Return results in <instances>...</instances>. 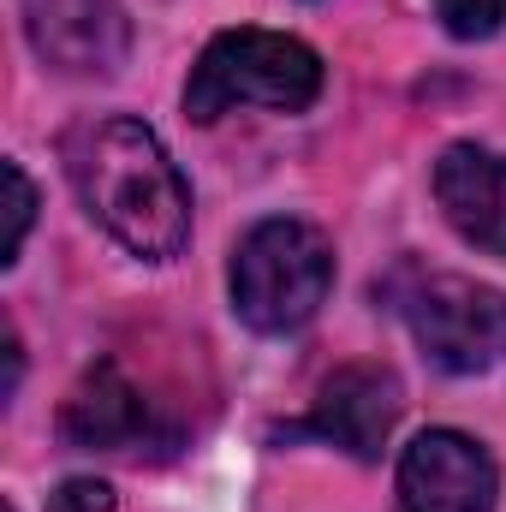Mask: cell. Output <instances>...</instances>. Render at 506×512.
<instances>
[{
	"mask_svg": "<svg viewBox=\"0 0 506 512\" xmlns=\"http://www.w3.org/2000/svg\"><path fill=\"white\" fill-rule=\"evenodd\" d=\"M501 471L483 441L459 429H423L399 453V512H495Z\"/></svg>",
	"mask_w": 506,
	"mask_h": 512,
	"instance_id": "cell-5",
	"label": "cell"
},
{
	"mask_svg": "<svg viewBox=\"0 0 506 512\" xmlns=\"http://www.w3.org/2000/svg\"><path fill=\"white\" fill-rule=\"evenodd\" d=\"M334 286V251L310 221H256L233 251V310L256 334L304 328Z\"/></svg>",
	"mask_w": 506,
	"mask_h": 512,
	"instance_id": "cell-4",
	"label": "cell"
},
{
	"mask_svg": "<svg viewBox=\"0 0 506 512\" xmlns=\"http://www.w3.org/2000/svg\"><path fill=\"white\" fill-rule=\"evenodd\" d=\"M435 203L447 227L483 256H506V155L453 143L435 161Z\"/></svg>",
	"mask_w": 506,
	"mask_h": 512,
	"instance_id": "cell-8",
	"label": "cell"
},
{
	"mask_svg": "<svg viewBox=\"0 0 506 512\" xmlns=\"http://www.w3.org/2000/svg\"><path fill=\"white\" fill-rule=\"evenodd\" d=\"M48 512H114V489L108 483H90V477H78V483H66Z\"/></svg>",
	"mask_w": 506,
	"mask_h": 512,
	"instance_id": "cell-12",
	"label": "cell"
},
{
	"mask_svg": "<svg viewBox=\"0 0 506 512\" xmlns=\"http://www.w3.org/2000/svg\"><path fill=\"white\" fill-rule=\"evenodd\" d=\"M60 435L72 447H84V453H131V447H149L155 441V411L126 382V370L114 358H102V364H90L78 376V387L66 393Z\"/></svg>",
	"mask_w": 506,
	"mask_h": 512,
	"instance_id": "cell-9",
	"label": "cell"
},
{
	"mask_svg": "<svg viewBox=\"0 0 506 512\" xmlns=\"http://www.w3.org/2000/svg\"><path fill=\"white\" fill-rule=\"evenodd\" d=\"M66 173L90 209L131 256L173 262L191 239V185L161 149V137L131 120V114H102L66 131L60 143Z\"/></svg>",
	"mask_w": 506,
	"mask_h": 512,
	"instance_id": "cell-1",
	"label": "cell"
},
{
	"mask_svg": "<svg viewBox=\"0 0 506 512\" xmlns=\"http://www.w3.org/2000/svg\"><path fill=\"white\" fill-rule=\"evenodd\" d=\"M24 36L42 66L72 78L120 72L131 48V24L120 0H24Z\"/></svg>",
	"mask_w": 506,
	"mask_h": 512,
	"instance_id": "cell-6",
	"label": "cell"
},
{
	"mask_svg": "<svg viewBox=\"0 0 506 512\" xmlns=\"http://www.w3.org/2000/svg\"><path fill=\"white\" fill-rule=\"evenodd\" d=\"M399 411H405V393H399V376L387 364H346L322 382L298 435H316L352 459H381Z\"/></svg>",
	"mask_w": 506,
	"mask_h": 512,
	"instance_id": "cell-7",
	"label": "cell"
},
{
	"mask_svg": "<svg viewBox=\"0 0 506 512\" xmlns=\"http://www.w3.org/2000/svg\"><path fill=\"white\" fill-rule=\"evenodd\" d=\"M322 96V54L280 30H221L185 84V114L215 126L233 108L304 114Z\"/></svg>",
	"mask_w": 506,
	"mask_h": 512,
	"instance_id": "cell-2",
	"label": "cell"
},
{
	"mask_svg": "<svg viewBox=\"0 0 506 512\" xmlns=\"http://www.w3.org/2000/svg\"><path fill=\"white\" fill-rule=\"evenodd\" d=\"M0 173H6V245H0V262H18L24 233H30V221H36V185L24 179L18 161H6Z\"/></svg>",
	"mask_w": 506,
	"mask_h": 512,
	"instance_id": "cell-10",
	"label": "cell"
},
{
	"mask_svg": "<svg viewBox=\"0 0 506 512\" xmlns=\"http://www.w3.org/2000/svg\"><path fill=\"white\" fill-rule=\"evenodd\" d=\"M387 298L435 370L483 376L506 364V292L447 268H399L387 280Z\"/></svg>",
	"mask_w": 506,
	"mask_h": 512,
	"instance_id": "cell-3",
	"label": "cell"
},
{
	"mask_svg": "<svg viewBox=\"0 0 506 512\" xmlns=\"http://www.w3.org/2000/svg\"><path fill=\"white\" fill-rule=\"evenodd\" d=\"M6 512H12V507H6Z\"/></svg>",
	"mask_w": 506,
	"mask_h": 512,
	"instance_id": "cell-13",
	"label": "cell"
},
{
	"mask_svg": "<svg viewBox=\"0 0 506 512\" xmlns=\"http://www.w3.org/2000/svg\"><path fill=\"white\" fill-rule=\"evenodd\" d=\"M435 18L459 36V42H483L506 24V0H435Z\"/></svg>",
	"mask_w": 506,
	"mask_h": 512,
	"instance_id": "cell-11",
	"label": "cell"
}]
</instances>
